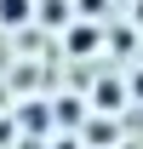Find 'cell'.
Segmentation results:
<instances>
[{"instance_id":"cell-1","label":"cell","mask_w":143,"mask_h":149,"mask_svg":"<svg viewBox=\"0 0 143 149\" xmlns=\"http://www.w3.org/2000/svg\"><path fill=\"white\" fill-rule=\"evenodd\" d=\"M69 52H74V57L97 52V29H92V23H74V29H69Z\"/></svg>"},{"instance_id":"cell-6","label":"cell","mask_w":143,"mask_h":149,"mask_svg":"<svg viewBox=\"0 0 143 149\" xmlns=\"http://www.w3.org/2000/svg\"><path fill=\"white\" fill-rule=\"evenodd\" d=\"M126 92H132V97H137V103H143V69L132 74V86H126Z\"/></svg>"},{"instance_id":"cell-4","label":"cell","mask_w":143,"mask_h":149,"mask_svg":"<svg viewBox=\"0 0 143 149\" xmlns=\"http://www.w3.org/2000/svg\"><path fill=\"white\" fill-rule=\"evenodd\" d=\"M40 17H46V23H63V17H69V6H63V0H46V6H40Z\"/></svg>"},{"instance_id":"cell-2","label":"cell","mask_w":143,"mask_h":149,"mask_svg":"<svg viewBox=\"0 0 143 149\" xmlns=\"http://www.w3.org/2000/svg\"><path fill=\"white\" fill-rule=\"evenodd\" d=\"M29 12H35V0H0V23H6V29L29 23Z\"/></svg>"},{"instance_id":"cell-5","label":"cell","mask_w":143,"mask_h":149,"mask_svg":"<svg viewBox=\"0 0 143 149\" xmlns=\"http://www.w3.org/2000/svg\"><path fill=\"white\" fill-rule=\"evenodd\" d=\"M92 143H115V126L109 120H92Z\"/></svg>"},{"instance_id":"cell-3","label":"cell","mask_w":143,"mask_h":149,"mask_svg":"<svg viewBox=\"0 0 143 149\" xmlns=\"http://www.w3.org/2000/svg\"><path fill=\"white\" fill-rule=\"evenodd\" d=\"M126 97H132V92H126L120 80H103V86H97V109H120Z\"/></svg>"}]
</instances>
